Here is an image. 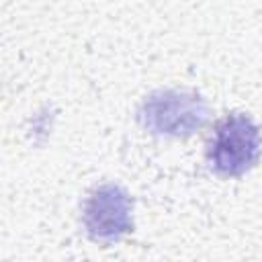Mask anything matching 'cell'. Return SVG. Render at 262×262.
Masks as SVG:
<instances>
[{
  "mask_svg": "<svg viewBox=\"0 0 262 262\" xmlns=\"http://www.w3.org/2000/svg\"><path fill=\"white\" fill-rule=\"evenodd\" d=\"M84 225L92 239L115 242L131 229V196L119 184L98 186L84 205Z\"/></svg>",
  "mask_w": 262,
  "mask_h": 262,
  "instance_id": "3957f363",
  "label": "cell"
},
{
  "mask_svg": "<svg viewBox=\"0 0 262 262\" xmlns=\"http://www.w3.org/2000/svg\"><path fill=\"white\" fill-rule=\"evenodd\" d=\"M209 117L207 102L180 90H158L149 94L139 108V123L156 133L168 137H188L205 125Z\"/></svg>",
  "mask_w": 262,
  "mask_h": 262,
  "instance_id": "6da1fadb",
  "label": "cell"
},
{
  "mask_svg": "<svg viewBox=\"0 0 262 262\" xmlns=\"http://www.w3.org/2000/svg\"><path fill=\"white\" fill-rule=\"evenodd\" d=\"M262 139L258 127L246 115H227L215 127L209 145L211 166L225 176H239L260 158Z\"/></svg>",
  "mask_w": 262,
  "mask_h": 262,
  "instance_id": "7a4b0ae2",
  "label": "cell"
}]
</instances>
